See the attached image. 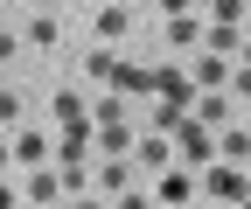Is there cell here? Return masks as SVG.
Segmentation results:
<instances>
[{
	"mask_svg": "<svg viewBox=\"0 0 251 209\" xmlns=\"http://www.w3.org/2000/svg\"><path fill=\"white\" fill-rule=\"evenodd\" d=\"M196 195H209V202H230V209H244V195H251V174H244V167H230V161H209V167L196 174Z\"/></svg>",
	"mask_w": 251,
	"mask_h": 209,
	"instance_id": "6da1fadb",
	"label": "cell"
},
{
	"mask_svg": "<svg viewBox=\"0 0 251 209\" xmlns=\"http://www.w3.org/2000/svg\"><path fill=\"white\" fill-rule=\"evenodd\" d=\"M175 161H181L188 174H202V167L216 161V133L196 126V118H181V126H175Z\"/></svg>",
	"mask_w": 251,
	"mask_h": 209,
	"instance_id": "7a4b0ae2",
	"label": "cell"
},
{
	"mask_svg": "<svg viewBox=\"0 0 251 209\" xmlns=\"http://www.w3.org/2000/svg\"><path fill=\"white\" fill-rule=\"evenodd\" d=\"M7 146H14V161H21V167H49V161H56V139H49V133H35V126H21Z\"/></svg>",
	"mask_w": 251,
	"mask_h": 209,
	"instance_id": "3957f363",
	"label": "cell"
},
{
	"mask_svg": "<svg viewBox=\"0 0 251 209\" xmlns=\"http://www.w3.org/2000/svg\"><path fill=\"white\" fill-rule=\"evenodd\" d=\"M133 167H147V174H168V167H175V139H168V133H147V139L133 146Z\"/></svg>",
	"mask_w": 251,
	"mask_h": 209,
	"instance_id": "277c9868",
	"label": "cell"
},
{
	"mask_svg": "<svg viewBox=\"0 0 251 209\" xmlns=\"http://www.w3.org/2000/svg\"><path fill=\"white\" fill-rule=\"evenodd\" d=\"M153 77H161V70H147V63H119L112 70V91L119 98H153Z\"/></svg>",
	"mask_w": 251,
	"mask_h": 209,
	"instance_id": "5b68a950",
	"label": "cell"
},
{
	"mask_svg": "<svg viewBox=\"0 0 251 209\" xmlns=\"http://www.w3.org/2000/svg\"><path fill=\"white\" fill-rule=\"evenodd\" d=\"M188 84H196V91H224V84H230V70H224V56H188Z\"/></svg>",
	"mask_w": 251,
	"mask_h": 209,
	"instance_id": "8992f818",
	"label": "cell"
},
{
	"mask_svg": "<svg viewBox=\"0 0 251 209\" xmlns=\"http://www.w3.org/2000/svg\"><path fill=\"white\" fill-rule=\"evenodd\" d=\"M91 146H98L105 161H133V146H140V139L126 133V126H91Z\"/></svg>",
	"mask_w": 251,
	"mask_h": 209,
	"instance_id": "52a82bcc",
	"label": "cell"
},
{
	"mask_svg": "<svg viewBox=\"0 0 251 209\" xmlns=\"http://www.w3.org/2000/svg\"><path fill=\"white\" fill-rule=\"evenodd\" d=\"M216 161L251 167V126H224V133H216Z\"/></svg>",
	"mask_w": 251,
	"mask_h": 209,
	"instance_id": "ba28073f",
	"label": "cell"
},
{
	"mask_svg": "<svg viewBox=\"0 0 251 209\" xmlns=\"http://www.w3.org/2000/svg\"><path fill=\"white\" fill-rule=\"evenodd\" d=\"M161 202L168 209H188V202H196V174H188V167H168L161 174Z\"/></svg>",
	"mask_w": 251,
	"mask_h": 209,
	"instance_id": "9c48e42d",
	"label": "cell"
},
{
	"mask_svg": "<svg viewBox=\"0 0 251 209\" xmlns=\"http://www.w3.org/2000/svg\"><path fill=\"white\" fill-rule=\"evenodd\" d=\"M153 98H168V105H181V112H188V105H196V84H188L181 70H161V77H153Z\"/></svg>",
	"mask_w": 251,
	"mask_h": 209,
	"instance_id": "30bf717a",
	"label": "cell"
},
{
	"mask_svg": "<svg viewBox=\"0 0 251 209\" xmlns=\"http://www.w3.org/2000/svg\"><path fill=\"white\" fill-rule=\"evenodd\" d=\"M196 126L224 133V126H230V98H224V91H202V98H196Z\"/></svg>",
	"mask_w": 251,
	"mask_h": 209,
	"instance_id": "8fae6325",
	"label": "cell"
},
{
	"mask_svg": "<svg viewBox=\"0 0 251 209\" xmlns=\"http://www.w3.org/2000/svg\"><path fill=\"white\" fill-rule=\"evenodd\" d=\"M56 126L70 133V126H91V105H84V91H56Z\"/></svg>",
	"mask_w": 251,
	"mask_h": 209,
	"instance_id": "7c38bea8",
	"label": "cell"
},
{
	"mask_svg": "<svg viewBox=\"0 0 251 209\" xmlns=\"http://www.w3.org/2000/svg\"><path fill=\"white\" fill-rule=\"evenodd\" d=\"M202 49H209V56H224V63H230V56H244V35H237V28H224V21H209Z\"/></svg>",
	"mask_w": 251,
	"mask_h": 209,
	"instance_id": "4fadbf2b",
	"label": "cell"
},
{
	"mask_svg": "<svg viewBox=\"0 0 251 209\" xmlns=\"http://www.w3.org/2000/svg\"><path fill=\"white\" fill-rule=\"evenodd\" d=\"M202 35H209V21H196V14H175V21H168V42H175V49H196Z\"/></svg>",
	"mask_w": 251,
	"mask_h": 209,
	"instance_id": "5bb4252c",
	"label": "cell"
},
{
	"mask_svg": "<svg viewBox=\"0 0 251 209\" xmlns=\"http://www.w3.org/2000/svg\"><path fill=\"white\" fill-rule=\"evenodd\" d=\"M112 70H119V56H112V42H98V49H84V77H91V84H112Z\"/></svg>",
	"mask_w": 251,
	"mask_h": 209,
	"instance_id": "9a60e30c",
	"label": "cell"
},
{
	"mask_svg": "<svg viewBox=\"0 0 251 209\" xmlns=\"http://www.w3.org/2000/svg\"><path fill=\"white\" fill-rule=\"evenodd\" d=\"M63 195V174H49V167H28V202H56Z\"/></svg>",
	"mask_w": 251,
	"mask_h": 209,
	"instance_id": "2e32d148",
	"label": "cell"
},
{
	"mask_svg": "<svg viewBox=\"0 0 251 209\" xmlns=\"http://www.w3.org/2000/svg\"><path fill=\"white\" fill-rule=\"evenodd\" d=\"M126 182H133V161H105V167H98V188H105L112 202L126 195Z\"/></svg>",
	"mask_w": 251,
	"mask_h": 209,
	"instance_id": "e0dca14e",
	"label": "cell"
},
{
	"mask_svg": "<svg viewBox=\"0 0 251 209\" xmlns=\"http://www.w3.org/2000/svg\"><path fill=\"white\" fill-rule=\"evenodd\" d=\"M28 49H56V21L49 14H28V35H21Z\"/></svg>",
	"mask_w": 251,
	"mask_h": 209,
	"instance_id": "ac0fdd59",
	"label": "cell"
},
{
	"mask_svg": "<svg viewBox=\"0 0 251 209\" xmlns=\"http://www.w3.org/2000/svg\"><path fill=\"white\" fill-rule=\"evenodd\" d=\"M126 28H133V14H126V7H105V14H98V42H119Z\"/></svg>",
	"mask_w": 251,
	"mask_h": 209,
	"instance_id": "d6986e66",
	"label": "cell"
},
{
	"mask_svg": "<svg viewBox=\"0 0 251 209\" xmlns=\"http://www.w3.org/2000/svg\"><path fill=\"white\" fill-rule=\"evenodd\" d=\"M0 126H14V133L28 126V112H21V91H0Z\"/></svg>",
	"mask_w": 251,
	"mask_h": 209,
	"instance_id": "ffe728a7",
	"label": "cell"
},
{
	"mask_svg": "<svg viewBox=\"0 0 251 209\" xmlns=\"http://www.w3.org/2000/svg\"><path fill=\"white\" fill-rule=\"evenodd\" d=\"M230 91H237V98H251V63H237V70H230Z\"/></svg>",
	"mask_w": 251,
	"mask_h": 209,
	"instance_id": "44dd1931",
	"label": "cell"
},
{
	"mask_svg": "<svg viewBox=\"0 0 251 209\" xmlns=\"http://www.w3.org/2000/svg\"><path fill=\"white\" fill-rule=\"evenodd\" d=\"M63 209H105V195H91V188H84V195H70Z\"/></svg>",
	"mask_w": 251,
	"mask_h": 209,
	"instance_id": "7402d4cb",
	"label": "cell"
},
{
	"mask_svg": "<svg viewBox=\"0 0 251 209\" xmlns=\"http://www.w3.org/2000/svg\"><path fill=\"white\" fill-rule=\"evenodd\" d=\"M14 49H21V35H7V28H0V63H14Z\"/></svg>",
	"mask_w": 251,
	"mask_h": 209,
	"instance_id": "603a6c76",
	"label": "cell"
},
{
	"mask_svg": "<svg viewBox=\"0 0 251 209\" xmlns=\"http://www.w3.org/2000/svg\"><path fill=\"white\" fill-rule=\"evenodd\" d=\"M161 14L175 21V14H196V0H161Z\"/></svg>",
	"mask_w": 251,
	"mask_h": 209,
	"instance_id": "cb8c5ba5",
	"label": "cell"
},
{
	"mask_svg": "<svg viewBox=\"0 0 251 209\" xmlns=\"http://www.w3.org/2000/svg\"><path fill=\"white\" fill-rule=\"evenodd\" d=\"M112 209H153V202H147V195H133V188H126V195H119Z\"/></svg>",
	"mask_w": 251,
	"mask_h": 209,
	"instance_id": "d4e9b609",
	"label": "cell"
},
{
	"mask_svg": "<svg viewBox=\"0 0 251 209\" xmlns=\"http://www.w3.org/2000/svg\"><path fill=\"white\" fill-rule=\"evenodd\" d=\"M0 209H14V188H7V182H0Z\"/></svg>",
	"mask_w": 251,
	"mask_h": 209,
	"instance_id": "484cf974",
	"label": "cell"
},
{
	"mask_svg": "<svg viewBox=\"0 0 251 209\" xmlns=\"http://www.w3.org/2000/svg\"><path fill=\"white\" fill-rule=\"evenodd\" d=\"M7 161H14V146H7V139H0V167H7Z\"/></svg>",
	"mask_w": 251,
	"mask_h": 209,
	"instance_id": "4316f807",
	"label": "cell"
},
{
	"mask_svg": "<svg viewBox=\"0 0 251 209\" xmlns=\"http://www.w3.org/2000/svg\"><path fill=\"white\" fill-rule=\"evenodd\" d=\"M196 7H216V0H196Z\"/></svg>",
	"mask_w": 251,
	"mask_h": 209,
	"instance_id": "83f0119b",
	"label": "cell"
},
{
	"mask_svg": "<svg viewBox=\"0 0 251 209\" xmlns=\"http://www.w3.org/2000/svg\"><path fill=\"white\" fill-rule=\"evenodd\" d=\"M188 209H209V202H188Z\"/></svg>",
	"mask_w": 251,
	"mask_h": 209,
	"instance_id": "f1b7e54d",
	"label": "cell"
},
{
	"mask_svg": "<svg viewBox=\"0 0 251 209\" xmlns=\"http://www.w3.org/2000/svg\"><path fill=\"white\" fill-rule=\"evenodd\" d=\"M28 7H42V0H28Z\"/></svg>",
	"mask_w": 251,
	"mask_h": 209,
	"instance_id": "f546056e",
	"label": "cell"
},
{
	"mask_svg": "<svg viewBox=\"0 0 251 209\" xmlns=\"http://www.w3.org/2000/svg\"><path fill=\"white\" fill-rule=\"evenodd\" d=\"M244 209H251V195H244Z\"/></svg>",
	"mask_w": 251,
	"mask_h": 209,
	"instance_id": "4dcf8cb0",
	"label": "cell"
},
{
	"mask_svg": "<svg viewBox=\"0 0 251 209\" xmlns=\"http://www.w3.org/2000/svg\"><path fill=\"white\" fill-rule=\"evenodd\" d=\"M244 174H251V167H244Z\"/></svg>",
	"mask_w": 251,
	"mask_h": 209,
	"instance_id": "1f68e13d",
	"label": "cell"
}]
</instances>
